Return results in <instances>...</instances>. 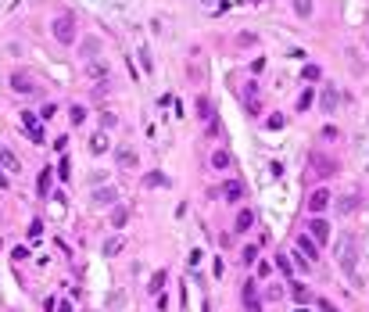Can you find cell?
I'll list each match as a JSON object with an SVG mask.
<instances>
[{"instance_id": "d6986e66", "label": "cell", "mask_w": 369, "mask_h": 312, "mask_svg": "<svg viewBox=\"0 0 369 312\" xmlns=\"http://www.w3.org/2000/svg\"><path fill=\"white\" fill-rule=\"evenodd\" d=\"M122 248H126V241H122V237H111V241H104V255H118Z\"/></svg>"}, {"instance_id": "2e32d148", "label": "cell", "mask_w": 369, "mask_h": 312, "mask_svg": "<svg viewBox=\"0 0 369 312\" xmlns=\"http://www.w3.org/2000/svg\"><path fill=\"white\" fill-rule=\"evenodd\" d=\"M0 169H8V172H18V158L11 151H0Z\"/></svg>"}, {"instance_id": "8992f818", "label": "cell", "mask_w": 369, "mask_h": 312, "mask_svg": "<svg viewBox=\"0 0 369 312\" xmlns=\"http://www.w3.org/2000/svg\"><path fill=\"white\" fill-rule=\"evenodd\" d=\"M312 169H315V176L326 180V176L337 172V162H334V158H322V154H312Z\"/></svg>"}, {"instance_id": "b9f144b4", "label": "cell", "mask_w": 369, "mask_h": 312, "mask_svg": "<svg viewBox=\"0 0 369 312\" xmlns=\"http://www.w3.org/2000/svg\"><path fill=\"white\" fill-rule=\"evenodd\" d=\"M248 4H262V0H248Z\"/></svg>"}, {"instance_id": "cb8c5ba5", "label": "cell", "mask_w": 369, "mask_h": 312, "mask_svg": "<svg viewBox=\"0 0 369 312\" xmlns=\"http://www.w3.org/2000/svg\"><path fill=\"white\" fill-rule=\"evenodd\" d=\"M165 277H169V273H165V269H158V273H154V277H151V291H154V294H158L161 287H165Z\"/></svg>"}, {"instance_id": "6da1fadb", "label": "cell", "mask_w": 369, "mask_h": 312, "mask_svg": "<svg viewBox=\"0 0 369 312\" xmlns=\"http://www.w3.org/2000/svg\"><path fill=\"white\" fill-rule=\"evenodd\" d=\"M51 32H54V40H58L61 47H72V43H75V36H79V29H75V18H72V15H58V18H54V25H51Z\"/></svg>"}, {"instance_id": "f35d334b", "label": "cell", "mask_w": 369, "mask_h": 312, "mask_svg": "<svg viewBox=\"0 0 369 312\" xmlns=\"http://www.w3.org/2000/svg\"><path fill=\"white\" fill-rule=\"evenodd\" d=\"M54 111H58L54 104H43V111H39V115H43V122H47V119H54Z\"/></svg>"}, {"instance_id": "ab89813d", "label": "cell", "mask_w": 369, "mask_h": 312, "mask_svg": "<svg viewBox=\"0 0 369 312\" xmlns=\"http://www.w3.org/2000/svg\"><path fill=\"white\" fill-rule=\"evenodd\" d=\"M22 122L25 126H36V111H22Z\"/></svg>"}, {"instance_id": "277c9868", "label": "cell", "mask_w": 369, "mask_h": 312, "mask_svg": "<svg viewBox=\"0 0 369 312\" xmlns=\"http://www.w3.org/2000/svg\"><path fill=\"white\" fill-rule=\"evenodd\" d=\"M11 90H15V94H36L39 86H36V79H32V75H25V72H15V75H11Z\"/></svg>"}, {"instance_id": "f1b7e54d", "label": "cell", "mask_w": 369, "mask_h": 312, "mask_svg": "<svg viewBox=\"0 0 369 312\" xmlns=\"http://www.w3.org/2000/svg\"><path fill=\"white\" fill-rule=\"evenodd\" d=\"M294 11H298L301 18H308V15H312V0H294Z\"/></svg>"}, {"instance_id": "484cf974", "label": "cell", "mask_w": 369, "mask_h": 312, "mask_svg": "<svg viewBox=\"0 0 369 312\" xmlns=\"http://www.w3.org/2000/svg\"><path fill=\"white\" fill-rule=\"evenodd\" d=\"M240 298H244V301L258 298V287H255V280H244V291H240Z\"/></svg>"}, {"instance_id": "f546056e", "label": "cell", "mask_w": 369, "mask_h": 312, "mask_svg": "<svg viewBox=\"0 0 369 312\" xmlns=\"http://www.w3.org/2000/svg\"><path fill=\"white\" fill-rule=\"evenodd\" d=\"M283 122H287L283 115H269V119H265V126H269V129H283Z\"/></svg>"}, {"instance_id": "e0dca14e", "label": "cell", "mask_w": 369, "mask_h": 312, "mask_svg": "<svg viewBox=\"0 0 369 312\" xmlns=\"http://www.w3.org/2000/svg\"><path fill=\"white\" fill-rule=\"evenodd\" d=\"M334 108H337V90L326 86V90H322V111H334Z\"/></svg>"}, {"instance_id": "5b68a950", "label": "cell", "mask_w": 369, "mask_h": 312, "mask_svg": "<svg viewBox=\"0 0 369 312\" xmlns=\"http://www.w3.org/2000/svg\"><path fill=\"white\" fill-rule=\"evenodd\" d=\"M294 244H298V255H305L308 262H315V258H319V244L308 237V233H298V241H294Z\"/></svg>"}, {"instance_id": "ba28073f", "label": "cell", "mask_w": 369, "mask_h": 312, "mask_svg": "<svg viewBox=\"0 0 369 312\" xmlns=\"http://www.w3.org/2000/svg\"><path fill=\"white\" fill-rule=\"evenodd\" d=\"M341 265H344L348 273L355 269V244H351V237H344V241H341Z\"/></svg>"}, {"instance_id": "4fadbf2b", "label": "cell", "mask_w": 369, "mask_h": 312, "mask_svg": "<svg viewBox=\"0 0 369 312\" xmlns=\"http://www.w3.org/2000/svg\"><path fill=\"white\" fill-rule=\"evenodd\" d=\"M115 158H118V169H133V165H136V154H133L129 147H118Z\"/></svg>"}, {"instance_id": "30bf717a", "label": "cell", "mask_w": 369, "mask_h": 312, "mask_svg": "<svg viewBox=\"0 0 369 312\" xmlns=\"http://www.w3.org/2000/svg\"><path fill=\"white\" fill-rule=\"evenodd\" d=\"M126 222H129V208H126V205H115V208H111V226L122 230Z\"/></svg>"}, {"instance_id": "1f68e13d", "label": "cell", "mask_w": 369, "mask_h": 312, "mask_svg": "<svg viewBox=\"0 0 369 312\" xmlns=\"http://www.w3.org/2000/svg\"><path fill=\"white\" fill-rule=\"evenodd\" d=\"M39 233H43V222H39V219H32V222H29V237L36 241V237H39Z\"/></svg>"}, {"instance_id": "ffe728a7", "label": "cell", "mask_w": 369, "mask_h": 312, "mask_svg": "<svg viewBox=\"0 0 369 312\" xmlns=\"http://www.w3.org/2000/svg\"><path fill=\"white\" fill-rule=\"evenodd\" d=\"M90 151H94V154H104V151H108V137H104V133H97V137L90 140Z\"/></svg>"}, {"instance_id": "d4e9b609", "label": "cell", "mask_w": 369, "mask_h": 312, "mask_svg": "<svg viewBox=\"0 0 369 312\" xmlns=\"http://www.w3.org/2000/svg\"><path fill=\"white\" fill-rule=\"evenodd\" d=\"M355 205H358V198H355V194H348V198H341V201H337V208H341L344 215H348V212H355Z\"/></svg>"}, {"instance_id": "44dd1931", "label": "cell", "mask_w": 369, "mask_h": 312, "mask_svg": "<svg viewBox=\"0 0 369 312\" xmlns=\"http://www.w3.org/2000/svg\"><path fill=\"white\" fill-rule=\"evenodd\" d=\"M240 262H244V265H255V262H258V248L248 244V248H244V255H240Z\"/></svg>"}, {"instance_id": "3957f363", "label": "cell", "mask_w": 369, "mask_h": 312, "mask_svg": "<svg viewBox=\"0 0 369 312\" xmlns=\"http://www.w3.org/2000/svg\"><path fill=\"white\" fill-rule=\"evenodd\" d=\"M326 208H330V190H326V187L312 190V198H308V212H312V215H322Z\"/></svg>"}, {"instance_id": "4316f807", "label": "cell", "mask_w": 369, "mask_h": 312, "mask_svg": "<svg viewBox=\"0 0 369 312\" xmlns=\"http://www.w3.org/2000/svg\"><path fill=\"white\" fill-rule=\"evenodd\" d=\"M291 294H294V301H298V305H301V301H308V287H305V284H294V287H291Z\"/></svg>"}, {"instance_id": "7c38bea8", "label": "cell", "mask_w": 369, "mask_h": 312, "mask_svg": "<svg viewBox=\"0 0 369 312\" xmlns=\"http://www.w3.org/2000/svg\"><path fill=\"white\" fill-rule=\"evenodd\" d=\"M115 198H118V194H115L111 187H101V190H94V205H115Z\"/></svg>"}, {"instance_id": "52a82bcc", "label": "cell", "mask_w": 369, "mask_h": 312, "mask_svg": "<svg viewBox=\"0 0 369 312\" xmlns=\"http://www.w3.org/2000/svg\"><path fill=\"white\" fill-rule=\"evenodd\" d=\"M219 198H226V201H240V198H244V180H226L222 190H219Z\"/></svg>"}, {"instance_id": "9c48e42d", "label": "cell", "mask_w": 369, "mask_h": 312, "mask_svg": "<svg viewBox=\"0 0 369 312\" xmlns=\"http://www.w3.org/2000/svg\"><path fill=\"white\" fill-rule=\"evenodd\" d=\"M251 226H255V212H251V208H244V212H237V226H233L237 233H248Z\"/></svg>"}, {"instance_id": "d590c367", "label": "cell", "mask_w": 369, "mask_h": 312, "mask_svg": "<svg viewBox=\"0 0 369 312\" xmlns=\"http://www.w3.org/2000/svg\"><path fill=\"white\" fill-rule=\"evenodd\" d=\"M319 312H337V305H334V301H326V298H319Z\"/></svg>"}, {"instance_id": "d6a6232c", "label": "cell", "mask_w": 369, "mask_h": 312, "mask_svg": "<svg viewBox=\"0 0 369 312\" xmlns=\"http://www.w3.org/2000/svg\"><path fill=\"white\" fill-rule=\"evenodd\" d=\"M29 137H32V144H43L47 137H43V129H39V126H29Z\"/></svg>"}, {"instance_id": "5bb4252c", "label": "cell", "mask_w": 369, "mask_h": 312, "mask_svg": "<svg viewBox=\"0 0 369 312\" xmlns=\"http://www.w3.org/2000/svg\"><path fill=\"white\" fill-rule=\"evenodd\" d=\"M233 165V158H229V151H212V169H229Z\"/></svg>"}, {"instance_id": "7a4b0ae2", "label": "cell", "mask_w": 369, "mask_h": 312, "mask_svg": "<svg viewBox=\"0 0 369 312\" xmlns=\"http://www.w3.org/2000/svg\"><path fill=\"white\" fill-rule=\"evenodd\" d=\"M308 237H312L315 244H326V241H330V222H326L322 215H315V219L308 222Z\"/></svg>"}, {"instance_id": "74e56055", "label": "cell", "mask_w": 369, "mask_h": 312, "mask_svg": "<svg viewBox=\"0 0 369 312\" xmlns=\"http://www.w3.org/2000/svg\"><path fill=\"white\" fill-rule=\"evenodd\" d=\"M276 265H280V269L287 273V277H291V258H283V255H280V258H276Z\"/></svg>"}, {"instance_id": "9a60e30c", "label": "cell", "mask_w": 369, "mask_h": 312, "mask_svg": "<svg viewBox=\"0 0 369 312\" xmlns=\"http://www.w3.org/2000/svg\"><path fill=\"white\" fill-rule=\"evenodd\" d=\"M197 115H201L204 122H212V97H208V94L197 97Z\"/></svg>"}, {"instance_id": "8fae6325", "label": "cell", "mask_w": 369, "mask_h": 312, "mask_svg": "<svg viewBox=\"0 0 369 312\" xmlns=\"http://www.w3.org/2000/svg\"><path fill=\"white\" fill-rule=\"evenodd\" d=\"M204 54L201 51H190V75H194V79H204Z\"/></svg>"}, {"instance_id": "60d3db41", "label": "cell", "mask_w": 369, "mask_h": 312, "mask_svg": "<svg viewBox=\"0 0 369 312\" xmlns=\"http://www.w3.org/2000/svg\"><path fill=\"white\" fill-rule=\"evenodd\" d=\"M0 187H8V176H4V172H0Z\"/></svg>"}, {"instance_id": "4dcf8cb0", "label": "cell", "mask_w": 369, "mask_h": 312, "mask_svg": "<svg viewBox=\"0 0 369 312\" xmlns=\"http://www.w3.org/2000/svg\"><path fill=\"white\" fill-rule=\"evenodd\" d=\"M312 104V90H301V97H298V111H305Z\"/></svg>"}, {"instance_id": "7402d4cb", "label": "cell", "mask_w": 369, "mask_h": 312, "mask_svg": "<svg viewBox=\"0 0 369 312\" xmlns=\"http://www.w3.org/2000/svg\"><path fill=\"white\" fill-rule=\"evenodd\" d=\"M165 183H169V180L161 176V172H147V176H144V187H165Z\"/></svg>"}, {"instance_id": "e575fe53", "label": "cell", "mask_w": 369, "mask_h": 312, "mask_svg": "<svg viewBox=\"0 0 369 312\" xmlns=\"http://www.w3.org/2000/svg\"><path fill=\"white\" fill-rule=\"evenodd\" d=\"M68 172H72V162H68V158H61V165H58V176H61V180H68Z\"/></svg>"}, {"instance_id": "836d02e7", "label": "cell", "mask_w": 369, "mask_h": 312, "mask_svg": "<svg viewBox=\"0 0 369 312\" xmlns=\"http://www.w3.org/2000/svg\"><path fill=\"white\" fill-rule=\"evenodd\" d=\"M140 65H144V72H154V61H151L147 51H140Z\"/></svg>"}, {"instance_id": "8d00e7d4", "label": "cell", "mask_w": 369, "mask_h": 312, "mask_svg": "<svg viewBox=\"0 0 369 312\" xmlns=\"http://www.w3.org/2000/svg\"><path fill=\"white\" fill-rule=\"evenodd\" d=\"M244 308H248V312H262V301H258V298H251V301H244Z\"/></svg>"}, {"instance_id": "ac0fdd59", "label": "cell", "mask_w": 369, "mask_h": 312, "mask_svg": "<svg viewBox=\"0 0 369 312\" xmlns=\"http://www.w3.org/2000/svg\"><path fill=\"white\" fill-rule=\"evenodd\" d=\"M68 119H72V126H83V119H86V108H83V104H72Z\"/></svg>"}, {"instance_id": "603a6c76", "label": "cell", "mask_w": 369, "mask_h": 312, "mask_svg": "<svg viewBox=\"0 0 369 312\" xmlns=\"http://www.w3.org/2000/svg\"><path fill=\"white\" fill-rule=\"evenodd\" d=\"M47 187H51V172L43 169V172H39V180H36V190H39V198H47Z\"/></svg>"}, {"instance_id": "83f0119b", "label": "cell", "mask_w": 369, "mask_h": 312, "mask_svg": "<svg viewBox=\"0 0 369 312\" xmlns=\"http://www.w3.org/2000/svg\"><path fill=\"white\" fill-rule=\"evenodd\" d=\"M319 75H322V72H319V65H305V72H301V79H308V83H315Z\"/></svg>"}]
</instances>
